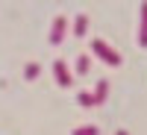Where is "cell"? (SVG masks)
Wrapping results in <instances>:
<instances>
[{"label": "cell", "mask_w": 147, "mask_h": 135, "mask_svg": "<svg viewBox=\"0 0 147 135\" xmlns=\"http://www.w3.org/2000/svg\"><path fill=\"white\" fill-rule=\"evenodd\" d=\"M88 68H91V59L88 56H80L77 59V73H88Z\"/></svg>", "instance_id": "cell-8"}, {"label": "cell", "mask_w": 147, "mask_h": 135, "mask_svg": "<svg viewBox=\"0 0 147 135\" xmlns=\"http://www.w3.org/2000/svg\"><path fill=\"white\" fill-rule=\"evenodd\" d=\"M91 50H94V56H100V59H106V62L109 65H112V68H118L121 65V56L112 50V47H109L103 38H97V41H91Z\"/></svg>", "instance_id": "cell-1"}, {"label": "cell", "mask_w": 147, "mask_h": 135, "mask_svg": "<svg viewBox=\"0 0 147 135\" xmlns=\"http://www.w3.org/2000/svg\"><path fill=\"white\" fill-rule=\"evenodd\" d=\"M65 32H68V18L59 15V18L53 21V27H50V44H62Z\"/></svg>", "instance_id": "cell-2"}, {"label": "cell", "mask_w": 147, "mask_h": 135, "mask_svg": "<svg viewBox=\"0 0 147 135\" xmlns=\"http://www.w3.org/2000/svg\"><path fill=\"white\" fill-rule=\"evenodd\" d=\"M118 135H127V129H118Z\"/></svg>", "instance_id": "cell-11"}, {"label": "cell", "mask_w": 147, "mask_h": 135, "mask_svg": "<svg viewBox=\"0 0 147 135\" xmlns=\"http://www.w3.org/2000/svg\"><path fill=\"white\" fill-rule=\"evenodd\" d=\"M138 44L147 47V3H141V30H138Z\"/></svg>", "instance_id": "cell-5"}, {"label": "cell", "mask_w": 147, "mask_h": 135, "mask_svg": "<svg viewBox=\"0 0 147 135\" xmlns=\"http://www.w3.org/2000/svg\"><path fill=\"white\" fill-rule=\"evenodd\" d=\"M74 32H77V35H85V32H88V15H80L77 21H74Z\"/></svg>", "instance_id": "cell-6"}, {"label": "cell", "mask_w": 147, "mask_h": 135, "mask_svg": "<svg viewBox=\"0 0 147 135\" xmlns=\"http://www.w3.org/2000/svg\"><path fill=\"white\" fill-rule=\"evenodd\" d=\"M74 135H97V126H77Z\"/></svg>", "instance_id": "cell-9"}, {"label": "cell", "mask_w": 147, "mask_h": 135, "mask_svg": "<svg viewBox=\"0 0 147 135\" xmlns=\"http://www.w3.org/2000/svg\"><path fill=\"white\" fill-rule=\"evenodd\" d=\"M53 77L59 79V85L62 88H71V71H68V65L59 59V62H53Z\"/></svg>", "instance_id": "cell-3"}, {"label": "cell", "mask_w": 147, "mask_h": 135, "mask_svg": "<svg viewBox=\"0 0 147 135\" xmlns=\"http://www.w3.org/2000/svg\"><path fill=\"white\" fill-rule=\"evenodd\" d=\"M38 73H41V68L35 65V62H30L27 68H24V77H27V79H35V77H38Z\"/></svg>", "instance_id": "cell-7"}, {"label": "cell", "mask_w": 147, "mask_h": 135, "mask_svg": "<svg viewBox=\"0 0 147 135\" xmlns=\"http://www.w3.org/2000/svg\"><path fill=\"white\" fill-rule=\"evenodd\" d=\"M91 97H94V103L100 106V103L106 100V97H109V82H106V79H100V82L94 85V94H91Z\"/></svg>", "instance_id": "cell-4"}, {"label": "cell", "mask_w": 147, "mask_h": 135, "mask_svg": "<svg viewBox=\"0 0 147 135\" xmlns=\"http://www.w3.org/2000/svg\"><path fill=\"white\" fill-rule=\"evenodd\" d=\"M80 103H82V106H97V103H94V97H91V94H85V91H80Z\"/></svg>", "instance_id": "cell-10"}]
</instances>
